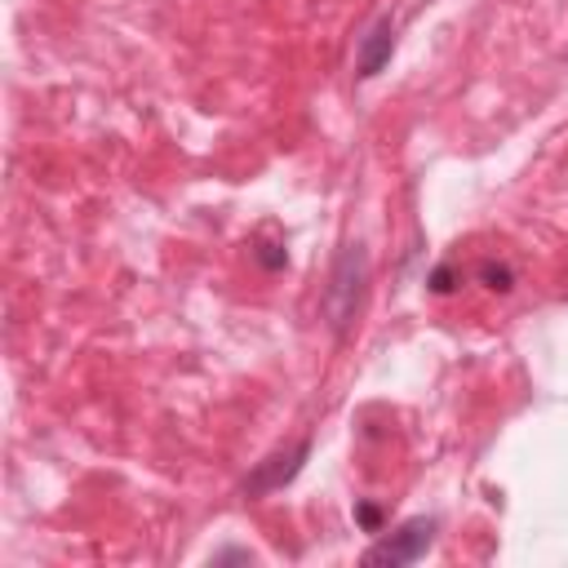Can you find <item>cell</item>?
<instances>
[{"label": "cell", "mask_w": 568, "mask_h": 568, "mask_svg": "<svg viewBox=\"0 0 568 568\" xmlns=\"http://www.w3.org/2000/svg\"><path fill=\"white\" fill-rule=\"evenodd\" d=\"M306 457H311V439H293V444H284V448L266 453V457L253 466V475L244 479V497H266V493H280L284 484H293V479L302 475Z\"/></svg>", "instance_id": "3"}, {"label": "cell", "mask_w": 568, "mask_h": 568, "mask_svg": "<svg viewBox=\"0 0 568 568\" xmlns=\"http://www.w3.org/2000/svg\"><path fill=\"white\" fill-rule=\"evenodd\" d=\"M435 541V519L430 515H417V519H404L395 532H386L377 546L364 550V564L368 568H404V564H417Z\"/></svg>", "instance_id": "2"}, {"label": "cell", "mask_w": 568, "mask_h": 568, "mask_svg": "<svg viewBox=\"0 0 568 568\" xmlns=\"http://www.w3.org/2000/svg\"><path fill=\"white\" fill-rule=\"evenodd\" d=\"M364 284H368V253H364V244H342V253L333 262V275H328V288H324V315H328L333 333H346L351 320L359 315Z\"/></svg>", "instance_id": "1"}, {"label": "cell", "mask_w": 568, "mask_h": 568, "mask_svg": "<svg viewBox=\"0 0 568 568\" xmlns=\"http://www.w3.org/2000/svg\"><path fill=\"white\" fill-rule=\"evenodd\" d=\"M479 280H484V288H493V293H510V288H515V271H510L506 262H484V266H479Z\"/></svg>", "instance_id": "5"}, {"label": "cell", "mask_w": 568, "mask_h": 568, "mask_svg": "<svg viewBox=\"0 0 568 568\" xmlns=\"http://www.w3.org/2000/svg\"><path fill=\"white\" fill-rule=\"evenodd\" d=\"M355 519L368 528V532H377V524H382V515H377V506H355Z\"/></svg>", "instance_id": "6"}, {"label": "cell", "mask_w": 568, "mask_h": 568, "mask_svg": "<svg viewBox=\"0 0 568 568\" xmlns=\"http://www.w3.org/2000/svg\"><path fill=\"white\" fill-rule=\"evenodd\" d=\"M395 53V22L390 18H377L364 36H359V49H355V75L359 80H373Z\"/></svg>", "instance_id": "4"}, {"label": "cell", "mask_w": 568, "mask_h": 568, "mask_svg": "<svg viewBox=\"0 0 568 568\" xmlns=\"http://www.w3.org/2000/svg\"><path fill=\"white\" fill-rule=\"evenodd\" d=\"M226 559H240V564H253V550H240V546H226L213 555V564H226Z\"/></svg>", "instance_id": "7"}]
</instances>
